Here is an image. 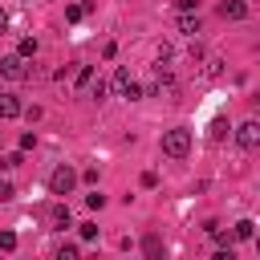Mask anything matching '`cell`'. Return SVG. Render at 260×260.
Segmentation results:
<instances>
[{"mask_svg":"<svg viewBox=\"0 0 260 260\" xmlns=\"http://www.w3.org/2000/svg\"><path fill=\"white\" fill-rule=\"evenodd\" d=\"M162 154H167V158H187V154H191V130H183V126L167 130V134H162Z\"/></svg>","mask_w":260,"mask_h":260,"instance_id":"6da1fadb","label":"cell"},{"mask_svg":"<svg viewBox=\"0 0 260 260\" xmlns=\"http://www.w3.org/2000/svg\"><path fill=\"white\" fill-rule=\"evenodd\" d=\"M110 89H114L118 98H126V102H138V98H142V85L130 77V69H114V77H110Z\"/></svg>","mask_w":260,"mask_h":260,"instance_id":"7a4b0ae2","label":"cell"},{"mask_svg":"<svg viewBox=\"0 0 260 260\" xmlns=\"http://www.w3.org/2000/svg\"><path fill=\"white\" fill-rule=\"evenodd\" d=\"M73 187H77V171H73V167H57V171L49 175V191H53V195H69Z\"/></svg>","mask_w":260,"mask_h":260,"instance_id":"3957f363","label":"cell"},{"mask_svg":"<svg viewBox=\"0 0 260 260\" xmlns=\"http://www.w3.org/2000/svg\"><path fill=\"white\" fill-rule=\"evenodd\" d=\"M236 142H240L244 150H256V146H260V122H256V118L240 122V126H236Z\"/></svg>","mask_w":260,"mask_h":260,"instance_id":"277c9868","label":"cell"},{"mask_svg":"<svg viewBox=\"0 0 260 260\" xmlns=\"http://www.w3.org/2000/svg\"><path fill=\"white\" fill-rule=\"evenodd\" d=\"M0 77H8V81H24L28 77V65H24V57H0Z\"/></svg>","mask_w":260,"mask_h":260,"instance_id":"5b68a950","label":"cell"},{"mask_svg":"<svg viewBox=\"0 0 260 260\" xmlns=\"http://www.w3.org/2000/svg\"><path fill=\"white\" fill-rule=\"evenodd\" d=\"M219 16H223V20H244V16H248V4H244V0H223V4H219Z\"/></svg>","mask_w":260,"mask_h":260,"instance_id":"8992f818","label":"cell"},{"mask_svg":"<svg viewBox=\"0 0 260 260\" xmlns=\"http://www.w3.org/2000/svg\"><path fill=\"white\" fill-rule=\"evenodd\" d=\"M142 252H146V260H162V256H167V244H162V240L150 232V236L142 240Z\"/></svg>","mask_w":260,"mask_h":260,"instance_id":"52a82bcc","label":"cell"},{"mask_svg":"<svg viewBox=\"0 0 260 260\" xmlns=\"http://www.w3.org/2000/svg\"><path fill=\"white\" fill-rule=\"evenodd\" d=\"M20 114H24L20 98H12V93H0V118H20Z\"/></svg>","mask_w":260,"mask_h":260,"instance_id":"ba28073f","label":"cell"},{"mask_svg":"<svg viewBox=\"0 0 260 260\" xmlns=\"http://www.w3.org/2000/svg\"><path fill=\"white\" fill-rule=\"evenodd\" d=\"M179 32L195 37V32H199V16H195V12H179Z\"/></svg>","mask_w":260,"mask_h":260,"instance_id":"9c48e42d","label":"cell"},{"mask_svg":"<svg viewBox=\"0 0 260 260\" xmlns=\"http://www.w3.org/2000/svg\"><path fill=\"white\" fill-rule=\"evenodd\" d=\"M53 223H57V228H69V223H73V215H69V207H65V203H57V207H53Z\"/></svg>","mask_w":260,"mask_h":260,"instance_id":"30bf717a","label":"cell"},{"mask_svg":"<svg viewBox=\"0 0 260 260\" xmlns=\"http://www.w3.org/2000/svg\"><path fill=\"white\" fill-rule=\"evenodd\" d=\"M16 57H37V37H24L16 45Z\"/></svg>","mask_w":260,"mask_h":260,"instance_id":"8fae6325","label":"cell"},{"mask_svg":"<svg viewBox=\"0 0 260 260\" xmlns=\"http://www.w3.org/2000/svg\"><path fill=\"white\" fill-rule=\"evenodd\" d=\"M252 232H256L252 219H240V223H236V240H252Z\"/></svg>","mask_w":260,"mask_h":260,"instance_id":"7c38bea8","label":"cell"},{"mask_svg":"<svg viewBox=\"0 0 260 260\" xmlns=\"http://www.w3.org/2000/svg\"><path fill=\"white\" fill-rule=\"evenodd\" d=\"M53 260H81V256H77V244H61Z\"/></svg>","mask_w":260,"mask_h":260,"instance_id":"4fadbf2b","label":"cell"},{"mask_svg":"<svg viewBox=\"0 0 260 260\" xmlns=\"http://www.w3.org/2000/svg\"><path fill=\"white\" fill-rule=\"evenodd\" d=\"M85 12H89V4H69V8H65V20H81Z\"/></svg>","mask_w":260,"mask_h":260,"instance_id":"5bb4252c","label":"cell"},{"mask_svg":"<svg viewBox=\"0 0 260 260\" xmlns=\"http://www.w3.org/2000/svg\"><path fill=\"white\" fill-rule=\"evenodd\" d=\"M106 89H110V81H102V77H98V81H89V98H98V102H102V98H106Z\"/></svg>","mask_w":260,"mask_h":260,"instance_id":"9a60e30c","label":"cell"},{"mask_svg":"<svg viewBox=\"0 0 260 260\" xmlns=\"http://www.w3.org/2000/svg\"><path fill=\"white\" fill-rule=\"evenodd\" d=\"M223 130H228V122H223V118H211V130H207V134H211V142H219V138H223Z\"/></svg>","mask_w":260,"mask_h":260,"instance_id":"2e32d148","label":"cell"},{"mask_svg":"<svg viewBox=\"0 0 260 260\" xmlns=\"http://www.w3.org/2000/svg\"><path fill=\"white\" fill-rule=\"evenodd\" d=\"M12 167H20V150H12V154H0V171H12Z\"/></svg>","mask_w":260,"mask_h":260,"instance_id":"e0dca14e","label":"cell"},{"mask_svg":"<svg viewBox=\"0 0 260 260\" xmlns=\"http://www.w3.org/2000/svg\"><path fill=\"white\" fill-rule=\"evenodd\" d=\"M16 248V232H0V252H12Z\"/></svg>","mask_w":260,"mask_h":260,"instance_id":"ac0fdd59","label":"cell"},{"mask_svg":"<svg viewBox=\"0 0 260 260\" xmlns=\"http://www.w3.org/2000/svg\"><path fill=\"white\" fill-rule=\"evenodd\" d=\"M89 81H93V69L81 65V69H77V85H89Z\"/></svg>","mask_w":260,"mask_h":260,"instance_id":"d6986e66","label":"cell"},{"mask_svg":"<svg viewBox=\"0 0 260 260\" xmlns=\"http://www.w3.org/2000/svg\"><path fill=\"white\" fill-rule=\"evenodd\" d=\"M77 232H81V240H98V223H81Z\"/></svg>","mask_w":260,"mask_h":260,"instance_id":"ffe728a7","label":"cell"},{"mask_svg":"<svg viewBox=\"0 0 260 260\" xmlns=\"http://www.w3.org/2000/svg\"><path fill=\"white\" fill-rule=\"evenodd\" d=\"M32 146H37V134H32V130H28V134H20V150H32Z\"/></svg>","mask_w":260,"mask_h":260,"instance_id":"44dd1931","label":"cell"},{"mask_svg":"<svg viewBox=\"0 0 260 260\" xmlns=\"http://www.w3.org/2000/svg\"><path fill=\"white\" fill-rule=\"evenodd\" d=\"M4 199H12V183H8V179H0V203H4Z\"/></svg>","mask_w":260,"mask_h":260,"instance_id":"7402d4cb","label":"cell"},{"mask_svg":"<svg viewBox=\"0 0 260 260\" xmlns=\"http://www.w3.org/2000/svg\"><path fill=\"white\" fill-rule=\"evenodd\" d=\"M211 260H236V252H232V248H219V252H215Z\"/></svg>","mask_w":260,"mask_h":260,"instance_id":"603a6c76","label":"cell"},{"mask_svg":"<svg viewBox=\"0 0 260 260\" xmlns=\"http://www.w3.org/2000/svg\"><path fill=\"white\" fill-rule=\"evenodd\" d=\"M195 4L199 0H179V12H195Z\"/></svg>","mask_w":260,"mask_h":260,"instance_id":"cb8c5ba5","label":"cell"},{"mask_svg":"<svg viewBox=\"0 0 260 260\" xmlns=\"http://www.w3.org/2000/svg\"><path fill=\"white\" fill-rule=\"evenodd\" d=\"M4 28H8V12L0 8V32H4Z\"/></svg>","mask_w":260,"mask_h":260,"instance_id":"d4e9b609","label":"cell"}]
</instances>
